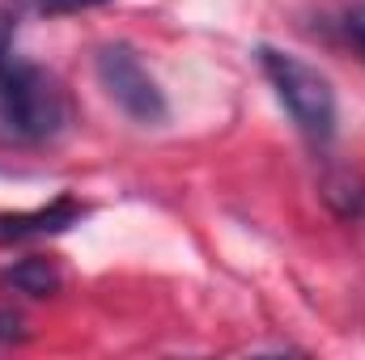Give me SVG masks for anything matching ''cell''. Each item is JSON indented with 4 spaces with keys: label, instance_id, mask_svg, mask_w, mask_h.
I'll return each instance as SVG.
<instances>
[{
    "label": "cell",
    "instance_id": "1",
    "mask_svg": "<svg viewBox=\"0 0 365 360\" xmlns=\"http://www.w3.org/2000/svg\"><path fill=\"white\" fill-rule=\"evenodd\" d=\"M13 13H0V144H43L68 127L60 81L13 51Z\"/></svg>",
    "mask_w": 365,
    "mask_h": 360
},
{
    "label": "cell",
    "instance_id": "2",
    "mask_svg": "<svg viewBox=\"0 0 365 360\" xmlns=\"http://www.w3.org/2000/svg\"><path fill=\"white\" fill-rule=\"evenodd\" d=\"M259 64H264V77L272 81L280 106L293 115V123L314 144H327L336 136V90H331V81L319 68H310L306 60L276 51V47H259Z\"/></svg>",
    "mask_w": 365,
    "mask_h": 360
},
{
    "label": "cell",
    "instance_id": "3",
    "mask_svg": "<svg viewBox=\"0 0 365 360\" xmlns=\"http://www.w3.org/2000/svg\"><path fill=\"white\" fill-rule=\"evenodd\" d=\"M93 73H98V85L106 90V97L128 119H136V123H162L166 119V97L128 43H106L93 55Z\"/></svg>",
    "mask_w": 365,
    "mask_h": 360
},
{
    "label": "cell",
    "instance_id": "4",
    "mask_svg": "<svg viewBox=\"0 0 365 360\" xmlns=\"http://www.w3.org/2000/svg\"><path fill=\"white\" fill-rule=\"evenodd\" d=\"M81 216H86V203H77L73 195H60V199H51L34 212H0V246L64 233V229L81 225Z\"/></svg>",
    "mask_w": 365,
    "mask_h": 360
},
{
    "label": "cell",
    "instance_id": "5",
    "mask_svg": "<svg viewBox=\"0 0 365 360\" xmlns=\"http://www.w3.org/2000/svg\"><path fill=\"white\" fill-rule=\"evenodd\" d=\"M0 284L13 288V292H26V297H56L64 288V275H60V268L51 259L30 255V259H21V263L0 271Z\"/></svg>",
    "mask_w": 365,
    "mask_h": 360
},
{
    "label": "cell",
    "instance_id": "6",
    "mask_svg": "<svg viewBox=\"0 0 365 360\" xmlns=\"http://www.w3.org/2000/svg\"><path fill=\"white\" fill-rule=\"evenodd\" d=\"M323 199L331 203V212L340 221L365 225V182L357 174H331L323 182Z\"/></svg>",
    "mask_w": 365,
    "mask_h": 360
},
{
    "label": "cell",
    "instance_id": "7",
    "mask_svg": "<svg viewBox=\"0 0 365 360\" xmlns=\"http://www.w3.org/2000/svg\"><path fill=\"white\" fill-rule=\"evenodd\" d=\"M106 0H9V13H38V17H60V13H81Z\"/></svg>",
    "mask_w": 365,
    "mask_h": 360
},
{
    "label": "cell",
    "instance_id": "8",
    "mask_svg": "<svg viewBox=\"0 0 365 360\" xmlns=\"http://www.w3.org/2000/svg\"><path fill=\"white\" fill-rule=\"evenodd\" d=\"M349 38H353V47L365 55V9H353L349 13Z\"/></svg>",
    "mask_w": 365,
    "mask_h": 360
},
{
    "label": "cell",
    "instance_id": "9",
    "mask_svg": "<svg viewBox=\"0 0 365 360\" xmlns=\"http://www.w3.org/2000/svg\"><path fill=\"white\" fill-rule=\"evenodd\" d=\"M9 339H21V322H17V314H0V344H9Z\"/></svg>",
    "mask_w": 365,
    "mask_h": 360
}]
</instances>
